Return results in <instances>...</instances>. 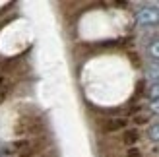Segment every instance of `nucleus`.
Returning a JSON list of instances; mask_svg holds the SVG:
<instances>
[{
  "label": "nucleus",
  "instance_id": "10",
  "mask_svg": "<svg viewBox=\"0 0 159 157\" xmlns=\"http://www.w3.org/2000/svg\"><path fill=\"white\" fill-rule=\"evenodd\" d=\"M8 97V91H0V105L4 103V99Z\"/></svg>",
  "mask_w": 159,
  "mask_h": 157
},
{
  "label": "nucleus",
  "instance_id": "6",
  "mask_svg": "<svg viewBox=\"0 0 159 157\" xmlns=\"http://www.w3.org/2000/svg\"><path fill=\"white\" fill-rule=\"evenodd\" d=\"M148 134H149V138H152V140L159 142V124H153V126L149 128V132H148Z\"/></svg>",
  "mask_w": 159,
  "mask_h": 157
},
{
  "label": "nucleus",
  "instance_id": "5",
  "mask_svg": "<svg viewBox=\"0 0 159 157\" xmlns=\"http://www.w3.org/2000/svg\"><path fill=\"white\" fill-rule=\"evenodd\" d=\"M149 54H152V58H155V60H159V41H155V43H152L149 45Z\"/></svg>",
  "mask_w": 159,
  "mask_h": 157
},
{
  "label": "nucleus",
  "instance_id": "8",
  "mask_svg": "<svg viewBox=\"0 0 159 157\" xmlns=\"http://www.w3.org/2000/svg\"><path fill=\"white\" fill-rule=\"evenodd\" d=\"M149 109H152L153 113L159 114V99H153V101H152V105H149Z\"/></svg>",
  "mask_w": 159,
  "mask_h": 157
},
{
  "label": "nucleus",
  "instance_id": "1",
  "mask_svg": "<svg viewBox=\"0 0 159 157\" xmlns=\"http://www.w3.org/2000/svg\"><path fill=\"white\" fill-rule=\"evenodd\" d=\"M138 25H155L159 23V10L157 8H142L136 14Z\"/></svg>",
  "mask_w": 159,
  "mask_h": 157
},
{
  "label": "nucleus",
  "instance_id": "2",
  "mask_svg": "<svg viewBox=\"0 0 159 157\" xmlns=\"http://www.w3.org/2000/svg\"><path fill=\"white\" fill-rule=\"evenodd\" d=\"M124 124H126V120L124 119H113V120H109L107 122V132H115V130H120V128H124Z\"/></svg>",
  "mask_w": 159,
  "mask_h": 157
},
{
  "label": "nucleus",
  "instance_id": "4",
  "mask_svg": "<svg viewBox=\"0 0 159 157\" xmlns=\"http://www.w3.org/2000/svg\"><path fill=\"white\" fill-rule=\"evenodd\" d=\"M136 140H138V132H136V130H128V132L124 134V144L132 146L134 142H136Z\"/></svg>",
  "mask_w": 159,
  "mask_h": 157
},
{
  "label": "nucleus",
  "instance_id": "9",
  "mask_svg": "<svg viewBox=\"0 0 159 157\" xmlns=\"http://www.w3.org/2000/svg\"><path fill=\"white\" fill-rule=\"evenodd\" d=\"M128 157H140V151L132 147V150H128Z\"/></svg>",
  "mask_w": 159,
  "mask_h": 157
},
{
  "label": "nucleus",
  "instance_id": "11",
  "mask_svg": "<svg viewBox=\"0 0 159 157\" xmlns=\"http://www.w3.org/2000/svg\"><path fill=\"white\" fill-rule=\"evenodd\" d=\"M146 120H148V119H146V116H136V122H138V124H144Z\"/></svg>",
  "mask_w": 159,
  "mask_h": 157
},
{
  "label": "nucleus",
  "instance_id": "7",
  "mask_svg": "<svg viewBox=\"0 0 159 157\" xmlns=\"http://www.w3.org/2000/svg\"><path fill=\"white\" fill-rule=\"evenodd\" d=\"M149 95H152V99H159V83H153V85H152Z\"/></svg>",
  "mask_w": 159,
  "mask_h": 157
},
{
  "label": "nucleus",
  "instance_id": "3",
  "mask_svg": "<svg viewBox=\"0 0 159 157\" xmlns=\"http://www.w3.org/2000/svg\"><path fill=\"white\" fill-rule=\"evenodd\" d=\"M146 74H148V78L152 82H159V64H149L148 66V70H146Z\"/></svg>",
  "mask_w": 159,
  "mask_h": 157
}]
</instances>
